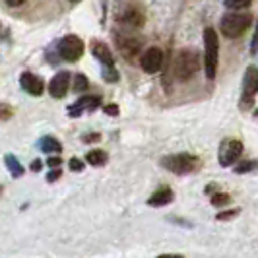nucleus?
I'll return each mask as SVG.
<instances>
[{
	"mask_svg": "<svg viewBox=\"0 0 258 258\" xmlns=\"http://www.w3.org/2000/svg\"><path fill=\"white\" fill-rule=\"evenodd\" d=\"M243 154V144L235 138H229L225 142H221L220 146V154H218V161H220L221 167H229L233 165Z\"/></svg>",
	"mask_w": 258,
	"mask_h": 258,
	"instance_id": "obj_7",
	"label": "nucleus"
},
{
	"mask_svg": "<svg viewBox=\"0 0 258 258\" xmlns=\"http://www.w3.org/2000/svg\"><path fill=\"white\" fill-rule=\"evenodd\" d=\"M4 163H6V167H8V171H10V175H12L14 179H18V177L24 175V167H22L20 159H16V155L12 154L4 155Z\"/></svg>",
	"mask_w": 258,
	"mask_h": 258,
	"instance_id": "obj_17",
	"label": "nucleus"
},
{
	"mask_svg": "<svg viewBox=\"0 0 258 258\" xmlns=\"http://www.w3.org/2000/svg\"><path fill=\"white\" fill-rule=\"evenodd\" d=\"M101 140V136L97 134V132H93V134H88V136H84V142H99Z\"/></svg>",
	"mask_w": 258,
	"mask_h": 258,
	"instance_id": "obj_30",
	"label": "nucleus"
},
{
	"mask_svg": "<svg viewBox=\"0 0 258 258\" xmlns=\"http://www.w3.org/2000/svg\"><path fill=\"white\" fill-rule=\"evenodd\" d=\"M68 88H70V72H66V70L54 74L52 80L49 82V93L54 99H62L68 93Z\"/></svg>",
	"mask_w": 258,
	"mask_h": 258,
	"instance_id": "obj_11",
	"label": "nucleus"
},
{
	"mask_svg": "<svg viewBox=\"0 0 258 258\" xmlns=\"http://www.w3.org/2000/svg\"><path fill=\"white\" fill-rule=\"evenodd\" d=\"M62 177V169L60 167H54V171H51L49 175H47V181L49 182H54V181H58Z\"/></svg>",
	"mask_w": 258,
	"mask_h": 258,
	"instance_id": "obj_26",
	"label": "nucleus"
},
{
	"mask_svg": "<svg viewBox=\"0 0 258 258\" xmlns=\"http://www.w3.org/2000/svg\"><path fill=\"white\" fill-rule=\"evenodd\" d=\"M237 214H239V210H227V212L218 214V220H231V218H235Z\"/></svg>",
	"mask_w": 258,
	"mask_h": 258,
	"instance_id": "obj_27",
	"label": "nucleus"
},
{
	"mask_svg": "<svg viewBox=\"0 0 258 258\" xmlns=\"http://www.w3.org/2000/svg\"><path fill=\"white\" fill-rule=\"evenodd\" d=\"M252 167H254V163H252V161H245V163H241L235 171H237V173H246V171H250Z\"/></svg>",
	"mask_w": 258,
	"mask_h": 258,
	"instance_id": "obj_28",
	"label": "nucleus"
},
{
	"mask_svg": "<svg viewBox=\"0 0 258 258\" xmlns=\"http://www.w3.org/2000/svg\"><path fill=\"white\" fill-rule=\"evenodd\" d=\"M39 148H41V152H47V154H60L62 152V144L54 136H43L39 140Z\"/></svg>",
	"mask_w": 258,
	"mask_h": 258,
	"instance_id": "obj_16",
	"label": "nucleus"
},
{
	"mask_svg": "<svg viewBox=\"0 0 258 258\" xmlns=\"http://www.w3.org/2000/svg\"><path fill=\"white\" fill-rule=\"evenodd\" d=\"M250 52L256 54L258 52V22H256V31H254V37H252V45H250Z\"/></svg>",
	"mask_w": 258,
	"mask_h": 258,
	"instance_id": "obj_29",
	"label": "nucleus"
},
{
	"mask_svg": "<svg viewBox=\"0 0 258 258\" xmlns=\"http://www.w3.org/2000/svg\"><path fill=\"white\" fill-rule=\"evenodd\" d=\"M14 115V109L8 103H0V120H10Z\"/></svg>",
	"mask_w": 258,
	"mask_h": 258,
	"instance_id": "obj_23",
	"label": "nucleus"
},
{
	"mask_svg": "<svg viewBox=\"0 0 258 258\" xmlns=\"http://www.w3.org/2000/svg\"><path fill=\"white\" fill-rule=\"evenodd\" d=\"M8 6H12V8H16V6H20V4H24L26 0H4Z\"/></svg>",
	"mask_w": 258,
	"mask_h": 258,
	"instance_id": "obj_33",
	"label": "nucleus"
},
{
	"mask_svg": "<svg viewBox=\"0 0 258 258\" xmlns=\"http://www.w3.org/2000/svg\"><path fill=\"white\" fill-rule=\"evenodd\" d=\"M91 54H93L103 66L115 64V58H113V54H111V49L105 45L103 41H91Z\"/></svg>",
	"mask_w": 258,
	"mask_h": 258,
	"instance_id": "obj_14",
	"label": "nucleus"
},
{
	"mask_svg": "<svg viewBox=\"0 0 258 258\" xmlns=\"http://www.w3.org/2000/svg\"><path fill=\"white\" fill-rule=\"evenodd\" d=\"M88 86H90L88 78L84 76L82 72H78L76 76H74V91H78V93H82V91L88 90Z\"/></svg>",
	"mask_w": 258,
	"mask_h": 258,
	"instance_id": "obj_20",
	"label": "nucleus"
},
{
	"mask_svg": "<svg viewBox=\"0 0 258 258\" xmlns=\"http://www.w3.org/2000/svg\"><path fill=\"white\" fill-rule=\"evenodd\" d=\"M202 37H204V72L208 80H214L220 64V37L212 27L204 29Z\"/></svg>",
	"mask_w": 258,
	"mask_h": 258,
	"instance_id": "obj_2",
	"label": "nucleus"
},
{
	"mask_svg": "<svg viewBox=\"0 0 258 258\" xmlns=\"http://www.w3.org/2000/svg\"><path fill=\"white\" fill-rule=\"evenodd\" d=\"M47 165L49 167H60L62 165V157H58V155H51V157H47Z\"/></svg>",
	"mask_w": 258,
	"mask_h": 258,
	"instance_id": "obj_25",
	"label": "nucleus"
},
{
	"mask_svg": "<svg viewBox=\"0 0 258 258\" xmlns=\"http://www.w3.org/2000/svg\"><path fill=\"white\" fill-rule=\"evenodd\" d=\"M103 78L107 82H116V80H118V72H116L115 64L103 66Z\"/></svg>",
	"mask_w": 258,
	"mask_h": 258,
	"instance_id": "obj_21",
	"label": "nucleus"
},
{
	"mask_svg": "<svg viewBox=\"0 0 258 258\" xmlns=\"http://www.w3.org/2000/svg\"><path fill=\"white\" fill-rule=\"evenodd\" d=\"M252 14L248 12H241V10H233V12H227L220 22V29L223 33V37L229 39H237L245 33L248 27L252 26Z\"/></svg>",
	"mask_w": 258,
	"mask_h": 258,
	"instance_id": "obj_3",
	"label": "nucleus"
},
{
	"mask_svg": "<svg viewBox=\"0 0 258 258\" xmlns=\"http://www.w3.org/2000/svg\"><path fill=\"white\" fill-rule=\"evenodd\" d=\"M20 86L29 95H43V91H45V82L39 76H35V74H31V72H24L22 74Z\"/></svg>",
	"mask_w": 258,
	"mask_h": 258,
	"instance_id": "obj_13",
	"label": "nucleus"
},
{
	"mask_svg": "<svg viewBox=\"0 0 258 258\" xmlns=\"http://www.w3.org/2000/svg\"><path fill=\"white\" fill-rule=\"evenodd\" d=\"M99 105H101V97H97V95H84V97H80L76 103L68 109V115H70V116H80L84 111H90V113H93V111H95Z\"/></svg>",
	"mask_w": 258,
	"mask_h": 258,
	"instance_id": "obj_12",
	"label": "nucleus"
},
{
	"mask_svg": "<svg viewBox=\"0 0 258 258\" xmlns=\"http://www.w3.org/2000/svg\"><path fill=\"white\" fill-rule=\"evenodd\" d=\"M258 93V68L248 66L245 72V80H243V97H241V105L243 109H248L254 103V97Z\"/></svg>",
	"mask_w": 258,
	"mask_h": 258,
	"instance_id": "obj_6",
	"label": "nucleus"
},
{
	"mask_svg": "<svg viewBox=\"0 0 258 258\" xmlns=\"http://www.w3.org/2000/svg\"><path fill=\"white\" fill-rule=\"evenodd\" d=\"M161 64H163V52L157 47H150L142 52L140 56V66H142L144 72L148 74H155L161 70Z\"/></svg>",
	"mask_w": 258,
	"mask_h": 258,
	"instance_id": "obj_9",
	"label": "nucleus"
},
{
	"mask_svg": "<svg viewBox=\"0 0 258 258\" xmlns=\"http://www.w3.org/2000/svg\"><path fill=\"white\" fill-rule=\"evenodd\" d=\"M84 54V41L78 35H66L58 41V56L68 62H76Z\"/></svg>",
	"mask_w": 258,
	"mask_h": 258,
	"instance_id": "obj_5",
	"label": "nucleus"
},
{
	"mask_svg": "<svg viewBox=\"0 0 258 258\" xmlns=\"http://www.w3.org/2000/svg\"><path fill=\"white\" fill-rule=\"evenodd\" d=\"M202 64V56L196 49H182L177 52L173 60V74L177 80H188L192 78Z\"/></svg>",
	"mask_w": 258,
	"mask_h": 258,
	"instance_id": "obj_1",
	"label": "nucleus"
},
{
	"mask_svg": "<svg viewBox=\"0 0 258 258\" xmlns=\"http://www.w3.org/2000/svg\"><path fill=\"white\" fill-rule=\"evenodd\" d=\"M118 22L122 24V27H126V29H138V27L144 26L146 16H144V10L138 4H130V6H126L122 10Z\"/></svg>",
	"mask_w": 258,
	"mask_h": 258,
	"instance_id": "obj_8",
	"label": "nucleus"
},
{
	"mask_svg": "<svg viewBox=\"0 0 258 258\" xmlns=\"http://www.w3.org/2000/svg\"><path fill=\"white\" fill-rule=\"evenodd\" d=\"M116 47H118L120 54L126 60H130V58H134L140 52L142 43H140V39L130 35V33H116Z\"/></svg>",
	"mask_w": 258,
	"mask_h": 258,
	"instance_id": "obj_10",
	"label": "nucleus"
},
{
	"mask_svg": "<svg viewBox=\"0 0 258 258\" xmlns=\"http://www.w3.org/2000/svg\"><path fill=\"white\" fill-rule=\"evenodd\" d=\"M41 167H43V163H41V159H35V161L31 163V171H33V173H39V171H41Z\"/></svg>",
	"mask_w": 258,
	"mask_h": 258,
	"instance_id": "obj_32",
	"label": "nucleus"
},
{
	"mask_svg": "<svg viewBox=\"0 0 258 258\" xmlns=\"http://www.w3.org/2000/svg\"><path fill=\"white\" fill-rule=\"evenodd\" d=\"M103 111L107 113V115H113V116L118 115V107H116V105H107Z\"/></svg>",
	"mask_w": 258,
	"mask_h": 258,
	"instance_id": "obj_31",
	"label": "nucleus"
},
{
	"mask_svg": "<svg viewBox=\"0 0 258 258\" xmlns=\"http://www.w3.org/2000/svg\"><path fill=\"white\" fill-rule=\"evenodd\" d=\"M0 192H2V186H0Z\"/></svg>",
	"mask_w": 258,
	"mask_h": 258,
	"instance_id": "obj_34",
	"label": "nucleus"
},
{
	"mask_svg": "<svg viewBox=\"0 0 258 258\" xmlns=\"http://www.w3.org/2000/svg\"><path fill=\"white\" fill-rule=\"evenodd\" d=\"M107 159H109V157H107V152H103V150H91V152L86 154V161H88L90 165H93V167L105 165Z\"/></svg>",
	"mask_w": 258,
	"mask_h": 258,
	"instance_id": "obj_18",
	"label": "nucleus"
},
{
	"mask_svg": "<svg viewBox=\"0 0 258 258\" xmlns=\"http://www.w3.org/2000/svg\"><path fill=\"white\" fill-rule=\"evenodd\" d=\"M223 4L229 10H246L252 4V0H223Z\"/></svg>",
	"mask_w": 258,
	"mask_h": 258,
	"instance_id": "obj_19",
	"label": "nucleus"
},
{
	"mask_svg": "<svg viewBox=\"0 0 258 258\" xmlns=\"http://www.w3.org/2000/svg\"><path fill=\"white\" fill-rule=\"evenodd\" d=\"M198 157L192 154H173L161 159V165L175 175H188L198 169Z\"/></svg>",
	"mask_w": 258,
	"mask_h": 258,
	"instance_id": "obj_4",
	"label": "nucleus"
},
{
	"mask_svg": "<svg viewBox=\"0 0 258 258\" xmlns=\"http://www.w3.org/2000/svg\"><path fill=\"white\" fill-rule=\"evenodd\" d=\"M173 198H175V194L173 190L169 188V186H163V188H159V190H155L150 198H148V204L154 208H161V206H167L173 202Z\"/></svg>",
	"mask_w": 258,
	"mask_h": 258,
	"instance_id": "obj_15",
	"label": "nucleus"
},
{
	"mask_svg": "<svg viewBox=\"0 0 258 258\" xmlns=\"http://www.w3.org/2000/svg\"><path fill=\"white\" fill-rule=\"evenodd\" d=\"M231 202V196L229 194H214L212 196V204L214 206H227Z\"/></svg>",
	"mask_w": 258,
	"mask_h": 258,
	"instance_id": "obj_22",
	"label": "nucleus"
},
{
	"mask_svg": "<svg viewBox=\"0 0 258 258\" xmlns=\"http://www.w3.org/2000/svg\"><path fill=\"white\" fill-rule=\"evenodd\" d=\"M68 165H70V171L80 173V171L84 169V161H82V159H78V157H72V159L68 161Z\"/></svg>",
	"mask_w": 258,
	"mask_h": 258,
	"instance_id": "obj_24",
	"label": "nucleus"
}]
</instances>
